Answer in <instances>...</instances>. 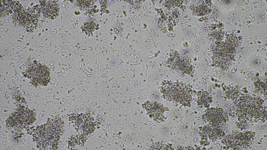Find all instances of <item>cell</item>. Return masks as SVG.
Listing matches in <instances>:
<instances>
[{"label":"cell","mask_w":267,"mask_h":150,"mask_svg":"<svg viewBox=\"0 0 267 150\" xmlns=\"http://www.w3.org/2000/svg\"><path fill=\"white\" fill-rule=\"evenodd\" d=\"M41 6L42 12L45 17L54 19L58 17L60 9L57 2H43Z\"/></svg>","instance_id":"12"},{"label":"cell","mask_w":267,"mask_h":150,"mask_svg":"<svg viewBox=\"0 0 267 150\" xmlns=\"http://www.w3.org/2000/svg\"><path fill=\"white\" fill-rule=\"evenodd\" d=\"M28 78H30L33 85L47 86L50 81L49 70L46 66L34 63L26 71Z\"/></svg>","instance_id":"4"},{"label":"cell","mask_w":267,"mask_h":150,"mask_svg":"<svg viewBox=\"0 0 267 150\" xmlns=\"http://www.w3.org/2000/svg\"><path fill=\"white\" fill-rule=\"evenodd\" d=\"M54 122H48L46 124L38 127L37 136L40 138L42 143L51 145V143L59 140L61 135V126Z\"/></svg>","instance_id":"5"},{"label":"cell","mask_w":267,"mask_h":150,"mask_svg":"<svg viewBox=\"0 0 267 150\" xmlns=\"http://www.w3.org/2000/svg\"><path fill=\"white\" fill-rule=\"evenodd\" d=\"M169 62L171 67L178 71L187 74H190L192 72L193 67L191 65L189 61L178 53H175L173 56H171Z\"/></svg>","instance_id":"7"},{"label":"cell","mask_w":267,"mask_h":150,"mask_svg":"<svg viewBox=\"0 0 267 150\" xmlns=\"http://www.w3.org/2000/svg\"><path fill=\"white\" fill-rule=\"evenodd\" d=\"M253 133H237L230 135L223 139V143L231 148L240 149L248 147L252 143Z\"/></svg>","instance_id":"6"},{"label":"cell","mask_w":267,"mask_h":150,"mask_svg":"<svg viewBox=\"0 0 267 150\" xmlns=\"http://www.w3.org/2000/svg\"><path fill=\"white\" fill-rule=\"evenodd\" d=\"M238 46V39L233 35H229L225 42L215 43L213 47L215 64L223 69L228 68L234 60Z\"/></svg>","instance_id":"1"},{"label":"cell","mask_w":267,"mask_h":150,"mask_svg":"<svg viewBox=\"0 0 267 150\" xmlns=\"http://www.w3.org/2000/svg\"><path fill=\"white\" fill-rule=\"evenodd\" d=\"M234 113L238 117L246 120H256L265 116V110L260 99L243 96L234 105Z\"/></svg>","instance_id":"2"},{"label":"cell","mask_w":267,"mask_h":150,"mask_svg":"<svg viewBox=\"0 0 267 150\" xmlns=\"http://www.w3.org/2000/svg\"><path fill=\"white\" fill-rule=\"evenodd\" d=\"M150 116L156 121H162L164 118L165 108L158 102H146L144 105Z\"/></svg>","instance_id":"11"},{"label":"cell","mask_w":267,"mask_h":150,"mask_svg":"<svg viewBox=\"0 0 267 150\" xmlns=\"http://www.w3.org/2000/svg\"><path fill=\"white\" fill-rule=\"evenodd\" d=\"M34 117L33 112L29 109H23L18 110L17 112L13 114V116H11L8 122L14 121L18 125L24 126L33 123Z\"/></svg>","instance_id":"9"},{"label":"cell","mask_w":267,"mask_h":150,"mask_svg":"<svg viewBox=\"0 0 267 150\" xmlns=\"http://www.w3.org/2000/svg\"><path fill=\"white\" fill-rule=\"evenodd\" d=\"M221 127V126L210 125L208 127L205 128L204 131L208 134L210 139L216 140L225 135Z\"/></svg>","instance_id":"13"},{"label":"cell","mask_w":267,"mask_h":150,"mask_svg":"<svg viewBox=\"0 0 267 150\" xmlns=\"http://www.w3.org/2000/svg\"><path fill=\"white\" fill-rule=\"evenodd\" d=\"M205 118L210 125L222 126L228 120L227 114L220 108H212L206 110Z\"/></svg>","instance_id":"8"},{"label":"cell","mask_w":267,"mask_h":150,"mask_svg":"<svg viewBox=\"0 0 267 150\" xmlns=\"http://www.w3.org/2000/svg\"><path fill=\"white\" fill-rule=\"evenodd\" d=\"M161 92L170 101H175L187 106L190 105L192 93L184 84L167 82L163 84Z\"/></svg>","instance_id":"3"},{"label":"cell","mask_w":267,"mask_h":150,"mask_svg":"<svg viewBox=\"0 0 267 150\" xmlns=\"http://www.w3.org/2000/svg\"><path fill=\"white\" fill-rule=\"evenodd\" d=\"M16 19L19 25L25 29H34L37 25L38 18L35 15L23 12L15 15Z\"/></svg>","instance_id":"10"}]
</instances>
